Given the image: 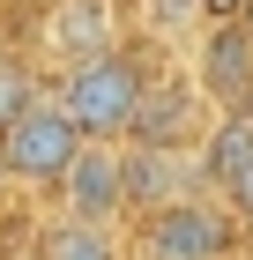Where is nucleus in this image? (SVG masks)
<instances>
[{
  "label": "nucleus",
  "mask_w": 253,
  "mask_h": 260,
  "mask_svg": "<svg viewBox=\"0 0 253 260\" xmlns=\"http://www.w3.org/2000/svg\"><path fill=\"white\" fill-rule=\"evenodd\" d=\"M119 260H149V253H119Z\"/></svg>",
  "instance_id": "obj_15"
},
{
  "label": "nucleus",
  "mask_w": 253,
  "mask_h": 260,
  "mask_svg": "<svg viewBox=\"0 0 253 260\" xmlns=\"http://www.w3.org/2000/svg\"><path fill=\"white\" fill-rule=\"evenodd\" d=\"M45 45L67 52V60L104 52V45H119V8L112 0H52L45 8Z\"/></svg>",
  "instance_id": "obj_8"
},
{
  "label": "nucleus",
  "mask_w": 253,
  "mask_h": 260,
  "mask_svg": "<svg viewBox=\"0 0 253 260\" xmlns=\"http://www.w3.org/2000/svg\"><path fill=\"white\" fill-rule=\"evenodd\" d=\"M142 82H149V60L119 38V45H104V52L67 60V75H60L52 97H60V112L82 126V141H127L134 104H142Z\"/></svg>",
  "instance_id": "obj_1"
},
{
  "label": "nucleus",
  "mask_w": 253,
  "mask_h": 260,
  "mask_svg": "<svg viewBox=\"0 0 253 260\" xmlns=\"http://www.w3.org/2000/svg\"><path fill=\"white\" fill-rule=\"evenodd\" d=\"M238 22H246V30H253V0H246V15H238Z\"/></svg>",
  "instance_id": "obj_14"
},
{
  "label": "nucleus",
  "mask_w": 253,
  "mask_h": 260,
  "mask_svg": "<svg viewBox=\"0 0 253 260\" xmlns=\"http://www.w3.org/2000/svg\"><path fill=\"white\" fill-rule=\"evenodd\" d=\"M194 15H201V22H238L246 0H194Z\"/></svg>",
  "instance_id": "obj_13"
},
{
  "label": "nucleus",
  "mask_w": 253,
  "mask_h": 260,
  "mask_svg": "<svg viewBox=\"0 0 253 260\" xmlns=\"http://www.w3.org/2000/svg\"><path fill=\"white\" fill-rule=\"evenodd\" d=\"M38 260H119V238H112V223L60 216V223H45V238H38Z\"/></svg>",
  "instance_id": "obj_10"
},
{
  "label": "nucleus",
  "mask_w": 253,
  "mask_h": 260,
  "mask_svg": "<svg viewBox=\"0 0 253 260\" xmlns=\"http://www.w3.org/2000/svg\"><path fill=\"white\" fill-rule=\"evenodd\" d=\"M201 82L194 75H156L142 82V104H134V126H127V141H149V149H194L201 126L216 119V112H201Z\"/></svg>",
  "instance_id": "obj_4"
},
{
  "label": "nucleus",
  "mask_w": 253,
  "mask_h": 260,
  "mask_svg": "<svg viewBox=\"0 0 253 260\" xmlns=\"http://www.w3.org/2000/svg\"><path fill=\"white\" fill-rule=\"evenodd\" d=\"M246 164H253V112H246V104H231V112H216V119L201 126V141H194V171H201V186H209V193H223Z\"/></svg>",
  "instance_id": "obj_7"
},
{
  "label": "nucleus",
  "mask_w": 253,
  "mask_h": 260,
  "mask_svg": "<svg viewBox=\"0 0 253 260\" xmlns=\"http://www.w3.org/2000/svg\"><path fill=\"white\" fill-rule=\"evenodd\" d=\"M67 201V216H90V223H119L127 216V193H119V141H82L75 164L60 171L52 186Z\"/></svg>",
  "instance_id": "obj_6"
},
{
  "label": "nucleus",
  "mask_w": 253,
  "mask_h": 260,
  "mask_svg": "<svg viewBox=\"0 0 253 260\" xmlns=\"http://www.w3.org/2000/svg\"><path fill=\"white\" fill-rule=\"evenodd\" d=\"M194 82L216 112L253 97V30L246 22H209L201 30V52H194Z\"/></svg>",
  "instance_id": "obj_5"
},
{
  "label": "nucleus",
  "mask_w": 253,
  "mask_h": 260,
  "mask_svg": "<svg viewBox=\"0 0 253 260\" xmlns=\"http://www.w3.org/2000/svg\"><path fill=\"white\" fill-rule=\"evenodd\" d=\"M22 104H38V75H30L22 60H8V52H0V126L15 119Z\"/></svg>",
  "instance_id": "obj_11"
},
{
  "label": "nucleus",
  "mask_w": 253,
  "mask_h": 260,
  "mask_svg": "<svg viewBox=\"0 0 253 260\" xmlns=\"http://www.w3.org/2000/svg\"><path fill=\"white\" fill-rule=\"evenodd\" d=\"M223 208H231V216H238V223H246V231H253V164H246V171H238L231 186H223Z\"/></svg>",
  "instance_id": "obj_12"
},
{
  "label": "nucleus",
  "mask_w": 253,
  "mask_h": 260,
  "mask_svg": "<svg viewBox=\"0 0 253 260\" xmlns=\"http://www.w3.org/2000/svg\"><path fill=\"white\" fill-rule=\"evenodd\" d=\"M142 231H134V253L149 260H231L238 238H246V223L223 208V193H209V186H186V193L156 201V208H142Z\"/></svg>",
  "instance_id": "obj_2"
},
{
  "label": "nucleus",
  "mask_w": 253,
  "mask_h": 260,
  "mask_svg": "<svg viewBox=\"0 0 253 260\" xmlns=\"http://www.w3.org/2000/svg\"><path fill=\"white\" fill-rule=\"evenodd\" d=\"M119 193H127V216H142V208H156V201L186 193V179H179V149L119 141Z\"/></svg>",
  "instance_id": "obj_9"
},
{
  "label": "nucleus",
  "mask_w": 253,
  "mask_h": 260,
  "mask_svg": "<svg viewBox=\"0 0 253 260\" xmlns=\"http://www.w3.org/2000/svg\"><path fill=\"white\" fill-rule=\"evenodd\" d=\"M82 126L60 112V97L22 104L15 119L0 126V164H8V186H60V171L75 164Z\"/></svg>",
  "instance_id": "obj_3"
},
{
  "label": "nucleus",
  "mask_w": 253,
  "mask_h": 260,
  "mask_svg": "<svg viewBox=\"0 0 253 260\" xmlns=\"http://www.w3.org/2000/svg\"><path fill=\"white\" fill-rule=\"evenodd\" d=\"M15 260H38V253H15Z\"/></svg>",
  "instance_id": "obj_17"
},
{
  "label": "nucleus",
  "mask_w": 253,
  "mask_h": 260,
  "mask_svg": "<svg viewBox=\"0 0 253 260\" xmlns=\"http://www.w3.org/2000/svg\"><path fill=\"white\" fill-rule=\"evenodd\" d=\"M0 52H8V38H0Z\"/></svg>",
  "instance_id": "obj_18"
},
{
  "label": "nucleus",
  "mask_w": 253,
  "mask_h": 260,
  "mask_svg": "<svg viewBox=\"0 0 253 260\" xmlns=\"http://www.w3.org/2000/svg\"><path fill=\"white\" fill-rule=\"evenodd\" d=\"M246 112H253V97H246Z\"/></svg>",
  "instance_id": "obj_19"
},
{
  "label": "nucleus",
  "mask_w": 253,
  "mask_h": 260,
  "mask_svg": "<svg viewBox=\"0 0 253 260\" xmlns=\"http://www.w3.org/2000/svg\"><path fill=\"white\" fill-rule=\"evenodd\" d=\"M0 186H8V164H0Z\"/></svg>",
  "instance_id": "obj_16"
}]
</instances>
